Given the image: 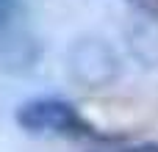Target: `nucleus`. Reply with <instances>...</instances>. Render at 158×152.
Masks as SVG:
<instances>
[{"mask_svg":"<svg viewBox=\"0 0 158 152\" xmlns=\"http://www.w3.org/2000/svg\"><path fill=\"white\" fill-rule=\"evenodd\" d=\"M92 152H158V144L153 141H144V144H108V147H100V150H92Z\"/></svg>","mask_w":158,"mask_h":152,"instance_id":"nucleus-2","label":"nucleus"},{"mask_svg":"<svg viewBox=\"0 0 158 152\" xmlns=\"http://www.w3.org/2000/svg\"><path fill=\"white\" fill-rule=\"evenodd\" d=\"M136 3H139L144 11H150V14H156V17H158V0H136Z\"/></svg>","mask_w":158,"mask_h":152,"instance_id":"nucleus-3","label":"nucleus"},{"mask_svg":"<svg viewBox=\"0 0 158 152\" xmlns=\"http://www.w3.org/2000/svg\"><path fill=\"white\" fill-rule=\"evenodd\" d=\"M17 125L25 133L33 136H61V138H92V141H108L97 125H92L78 105L61 97H36L17 108L14 114Z\"/></svg>","mask_w":158,"mask_h":152,"instance_id":"nucleus-1","label":"nucleus"}]
</instances>
